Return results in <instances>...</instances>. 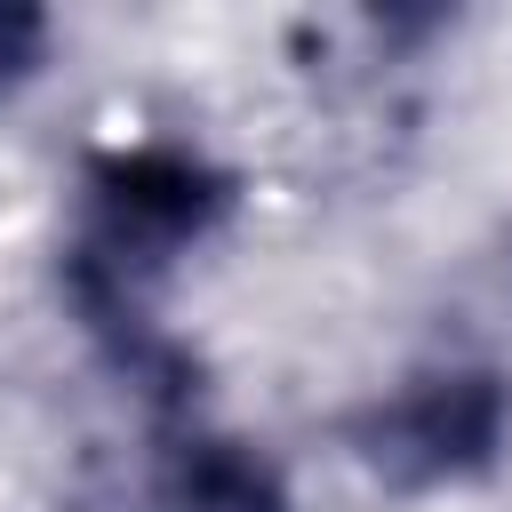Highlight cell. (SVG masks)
Returning <instances> with one entry per match:
<instances>
[{
  "label": "cell",
  "instance_id": "obj_1",
  "mask_svg": "<svg viewBox=\"0 0 512 512\" xmlns=\"http://www.w3.org/2000/svg\"><path fill=\"white\" fill-rule=\"evenodd\" d=\"M240 184L192 144H112L80 168V208L64 232V304L88 344L160 408V424L200 416L184 344L152 320L160 280L232 216Z\"/></svg>",
  "mask_w": 512,
  "mask_h": 512
},
{
  "label": "cell",
  "instance_id": "obj_2",
  "mask_svg": "<svg viewBox=\"0 0 512 512\" xmlns=\"http://www.w3.org/2000/svg\"><path fill=\"white\" fill-rule=\"evenodd\" d=\"M504 448H512V384L480 360L416 368L352 416V456L400 496L464 488L496 472Z\"/></svg>",
  "mask_w": 512,
  "mask_h": 512
},
{
  "label": "cell",
  "instance_id": "obj_3",
  "mask_svg": "<svg viewBox=\"0 0 512 512\" xmlns=\"http://www.w3.org/2000/svg\"><path fill=\"white\" fill-rule=\"evenodd\" d=\"M152 488H160L168 512H288L280 472H272L248 440H232V432H216V424H200V416L160 424Z\"/></svg>",
  "mask_w": 512,
  "mask_h": 512
},
{
  "label": "cell",
  "instance_id": "obj_4",
  "mask_svg": "<svg viewBox=\"0 0 512 512\" xmlns=\"http://www.w3.org/2000/svg\"><path fill=\"white\" fill-rule=\"evenodd\" d=\"M40 56H48V16L24 8V0H0V88L32 80Z\"/></svg>",
  "mask_w": 512,
  "mask_h": 512
}]
</instances>
